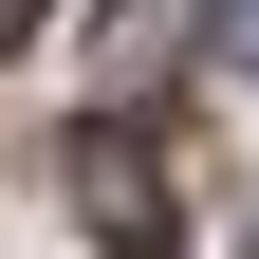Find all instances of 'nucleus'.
<instances>
[{"mask_svg":"<svg viewBox=\"0 0 259 259\" xmlns=\"http://www.w3.org/2000/svg\"><path fill=\"white\" fill-rule=\"evenodd\" d=\"M222 56H241V74H259V0H222Z\"/></svg>","mask_w":259,"mask_h":259,"instance_id":"2","label":"nucleus"},{"mask_svg":"<svg viewBox=\"0 0 259 259\" xmlns=\"http://www.w3.org/2000/svg\"><path fill=\"white\" fill-rule=\"evenodd\" d=\"M74 222H93V241H130V259H167V222H185L167 148H148V130H74Z\"/></svg>","mask_w":259,"mask_h":259,"instance_id":"1","label":"nucleus"},{"mask_svg":"<svg viewBox=\"0 0 259 259\" xmlns=\"http://www.w3.org/2000/svg\"><path fill=\"white\" fill-rule=\"evenodd\" d=\"M37 19H56V0H0V37H37Z\"/></svg>","mask_w":259,"mask_h":259,"instance_id":"3","label":"nucleus"}]
</instances>
